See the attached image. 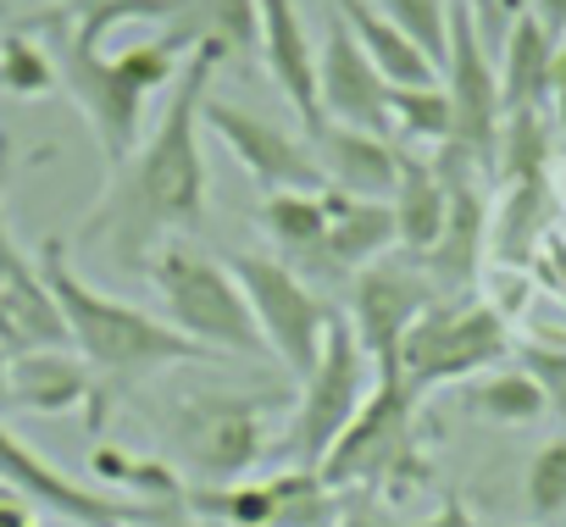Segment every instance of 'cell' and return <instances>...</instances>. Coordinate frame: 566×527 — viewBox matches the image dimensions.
<instances>
[{
    "label": "cell",
    "mask_w": 566,
    "mask_h": 527,
    "mask_svg": "<svg viewBox=\"0 0 566 527\" xmlns=\"http://www.w3.org/2000/svg\"><path fill=\"white\" fill-rule=\"evenodd\" d=\"M217 56H189L161 123L145 134V145L117 161L112 189L84 222V239H101L123 273L150 267V255L167 244V233H195L206 217V156H200V106L211 95Z\"/></svg>",
    "instance_id": "obj_1"
},
{
    "label": "cell",
    "mask_w": 566,
    "mask_h": 527,
    "mask_svg": "<svg viewBox=\"0 0 566 527\" xmlns=\"http://www.w3.org/2000/svg\"><path fill=\"white\" fill-rule=\"evenodd\" d=\"M40 273H45V289L51 301L62 306V323H67V345L106 378L128 383V378H150L161 367H189V361H222L217 350L195 345L189 334H178L172 323L95 289L90 278L73 273L67 261V244L62 239H45L40 244Z\"/></svg>",
    "instance_id": "obj_2"
},
{
    "label": "cell",
    "mask_w": 566,
    "mask_h": 527,
    "mask_svg": "<svg viewBox=\"0 0 566 527\" xmlns=\"http://www.w3.org/2000/svg\"><path fill=\"white\" fill-rule=\"evenodd\" d=\"M23 29H45L51 34V51H56V73H62V89L73 95V106L84 112V123L95 128L106 161H128L134 156V139L145 128V101L167 84H178L184 73V56L156 34V40H139L134 51L123 56H106L101 45H84L62 18L51 12H34Z\"/></svg>",
    "instance_id": "obj_3"
},
{
    "label": "cell",
    "mask_w": 566,
    "mask_h": 527,
    "mask_svg": "<svg viewBox=\"0 0 566 527\" xmlns=\"http://www.w3.org/2000/svg\"><path fill=\"white\" fill-rule=\"evenodd\" d=\"M417 400L422 394L400 372L373 378L356 422L334 439V450L317 466L323 483L339 488V494L345 488H361V494H378V488L411 494L417 483H428L433 466H428V455L417 444Z\"/></svg>",
    "instance_id": "obj_4"
},
{
    "label": "cell",
    "mask_w": 566,
    "mask_h": 527,
    "mask_svg": "<svg viewBox=\"0 0 566 527\" xmlns=\"http://www.w3.org/2000/svg\"><path fill=\"white\" fill-rule=\"evenodd\" d=\"M150 284L167 306V323L178 334H189L195 345L217 350V356H266V339L255 328V312L239 289V278L228 267H217L211 255L189 250V244H161L150 255Z\"/></svg>",
    "instance_id": "obj_5"
},
{
    "label": "cell",
    "mask_w": 566,
    "mask_h": 527,
    "mask_svg": "<svg viewBox=\"0 0 566 527\" xmlns=\"http://www.w3.org/2000/svg\"><path fill=\"white\" fill-rule=\"evenodd\" d=\"M505 356H511V328H505L500 306L433 301L400 345V378L417 394H428L439 383H467V378L489 372Z\"/></svg>",
    "instance_id": "obj_6"
},
{
    "label": "cell",
    "mask_w": 566,
    "mask_h": 527,
    "mask_svg": "<svg viewBox=\"0 0 566 527\" xmlns=\"http://www.w3.org/2000/svg\"><path fill=\"white\" fill-rule=\"evenodd\" d=\"M255 312V328L266 339V356L283 361V372L306 378L323 356V339H328V323H334V306L277 255H261V250H244L233 255L228 267Z\"/></svg>",
    "instance_id": "obj_7"
},
{
    "label": "cell",
    "mask_w": 566,
    "mask_h": 527,
    "mask_svg": "<svg viewBox=\"0 0 566 527\" xmlns=\"http://www.w3.org/2000/svg\"><path fill=\"white\" fill-rule=\"evenodd\" d=\"M373 361L367 350L356 345V328L345 323V312H334L328 323V339H323V356L317 367L301 378V400H295V422L283 433L290 444V461L295 466H323V455L334 450V439L356 422L367 389H373Z\"/></svg>",
    "instance_id": "obj_8"
},
{
    "label": "cell",
    "mask_w": 566,
    "mask_h": 527,
    "mask_svg": "<svg viewBox=\"0 0 566 527\" xmlns=\"http://www.w3.org/2000/svg\"><path fill=\"white\" fill-rule=\"evenodd\" d=\"M0 483H7L18 499H29L40 516H56V521H73V527H128V521H189L184 510L172 505H145V499H128V494H106V488H90L78 477H67L62 466H51L40 450H29L7 422H0Z\"/></svg>",
    "instance_id": "obj_9"
},
{
    "label": "cell",
    "mask_w": 566,
    "mask_h": 527,
    "mask_svg": "<svg viewBox=\"0 0 566 527\" xmlns=\"http://www.w3.org/2000/svg\"><path fill=\"white\" fill-rule=\"evenodd\" d=\"M272 405H277L272 394H211V389H195L172 411L178 455L206 483L244 477L261 461V450H266V411Z\"/></svg>",
    "instance_id": "obj_10"
},
{
    "label": "cell",
    "mask_w": 566,
    "mask_h": 527,
    "mask_svg": "<svg viewBox=\"0 0 566 527\" xmlns=\"http://www.w3.org/2000/svg\"><path fill=\"white\" fill-rule=\"evenodd\" d=\"M439 84H444L450 117H455L450 145L467 150L489 172L494 167V145H500V123H505V101H500V67L489 62V40H483L478 18L461 7V0L450 7V45H444Z\"/></svg>",
    "instance_id": "obj_11"
},
{
    "label": "cell",
    "mask_w": 566,
    "mask_h": 527,
    "mask_svg": "<svg viewBox=\"0 0 566 527\" xmlns=\"http://www.w3.org/2000/svg\"><path fill=\"white\" fill-rule=\"evenodd\" d=\"M433 301H439V289L417 261H373V267L356 273L345 323L356 328V345L367 350L373 378L400 372V345Z\"/></svg>",
    "instance_id": "obj_12"
},
{
    "label": "cell",
    "mask_w": 566,
    "mask_h": 527,
    "mask_svg": "<svg viewBox=\"0 0 566 527\" xmlns=\"http://www.w3.org/2000/svg\"><path fill=\"white\" fill-rule=\"evenodd\" d=\"M200 123L233 150V161H239L266 194H277V189H306V194L328 189L312 139H295L283 123H272V117H261V112H244V106H233V101H217V95H206Z\"/></svg>",
    "instance_id": "obj_13"
},
{
    "label": "cell",
    "mask_w": 566,
    "mask_h": 527,
    "mask_svg": "<svg viewBox=\"0 0 566 527\" xmlns=\"http://www.w3.org/2000/svg\"><path fill=\"white\" fill-rule=\"evenodd\" d=\"M317 101H323V123L389 134V84L339 18H328V34L317 51Z\"/></svg>",
    "instance_id": "obj_14"
},
{
    "label": "cell",
    "mask_w": 566,
    "mask_h": 527,
    "mask_svg": "<svg viewBox=\"0 0 566 527\" xmlns=\"http://www.w3.org/2000/svg\"><path fill=\"white\" fill-rule=\"evenodd\" d=\"M261 7V67L266 78L283 89V101L295 106L301 128L317 134L323 128V101H317V51H312V29L301 18L295 0H255Z\"/></svg>",
    "instance_id": "obj_15"
},
{
    "label": "cell",
    "mask_w": 566,
    "mask_h": 527,
    "mask_svg": "<svg viewBox=\"0 0 566 527\" xmlns=\"http://www.w3.org/2000/svg\"><path fill=\"white\" fill-rule=\"evenodd\" d=\"M95 400V367L73 350H18L7 361V405L23 417H67Z\"/></svg>",
    "instance_id": "obj_16"
},
{
    "label": "cell",
    "mask_w": 566,
    "mask_h": 527,
    "mask_svg": "<svg viewBox=\"0 0 566 527\" xmlns=\"http://www.w3.org/2000/svg\"><path fill=\"white\" fill-rule=\"evenodd\" d=\"M317 167L328 178V189L356 194V200H389L400 183V145L389 134H367V128H345V123H323L312 134Z\"/></svg>",
    "instance_id": "obj_17"
},
{
    "label": "cell",
    "mask_w": 566,
    "mask_h": 527,
    "mask_svg": "<svg viewBox=\"0 0 566 527\" xmlns=\"http://www.w3.org/2000/svg\"><path fill=\"white\" fill-rule=\"evenodd\" d=\"M323 200H328V239H323V267H317L323 278L361 273L400 244L389 200H356V194H339V189H323Z\"/></svg>",
    "instance_id": "obj_18"
},
{
    "label": "cell",
    "mask_w": 566,
    "mask_h": 527,
    "mask_svg": "<svg viewBox=\"0 0 566 527\" xmlns=\"http://www.w3.org/2000/svg\"><path fill=\"white\" fill-rule=\"evenodd\" d=\"M161 40L184 62L200 56V51L217 56V62H233V56L261 45V7L255 0H184Z\"/></svg>",
    "instance_id": "obj_19"
},
{
    "label": "cell",
    "mask_w": 566,
    "mask_h": 527,
    "mask_svg": "<svg viewBox=\"0 0 566 527\" xmlns=\"http://www.w3.org/2000/svg\"><path fill=\"white\" fill-rule=\"evenodd\" d=\"M555 34L522 12L500 34V101L505 112H549V67H555Z\"/></svg>",
    "instance_id": "obj_20"
},
{
    "label": "cell",
    "mask_w": 566,
    "mask_h": 527,
    "mask_svg": "<svg viewBox=\"0 0 566 527\" xmlns=\"http://www.w3.org/2000/svg\"><path fill=\"white\" fill-rule=\"evenodd\" d=\"M334 7V18L356 34V45L367 51V62L384 73V84H439V62L417 45V40H406L373 0H328Z\"/></svg>",
    "instance_id": "obj_21"
},
{
    "label": "cell",
    "mask_w": 566,
    "mask_h": 527,
    "mask_svg": "<svg viewBox=\"0 0 566 527\" xmlns=\"http://www.w3.org/2000/svg\"><path fill=\"white\" fill-rule=\"evenodd\" d=\"M389 205H395L400 250H406L411 261H422V255L439 244L444 217H450V189H444L439 167L422 161V156H411V150H400V183H395Z\"/></svg>",
    "instance_id": "obj_22"
},
{
    "label": "cell",
    "mask_w": 566,
    "mask_h": 527,
    "mask_svg": "<svg viewBox=\"0 0 566 527\" xmlns=\"http://www.w3.org/2000/svg\"><path fill=\"white\" fill-rule=\"evenodd\" d=\"M255 228L272 239L277 261H306V267H323V239H328V200L323 189H277L255 205Z\"/></svg>",
    "instance_id": "obj_23"
},
{
    "label": "cell",
    "mask_w": 566,
    "mask_h": 527,
    "mask_svg": "<svg viewBox=\"0 0 566 527\" xmlns=\"http://www.w3.org/2000/svg\"><path fill=\"white\" fill-rule=\"evenodd\" d=\"M455 411L472 422H494V428H527L549 411V394L538 389V378L527 367H489L461 383Z\"/></svg>",
    "instance_id": "obj_24"
},
{
    "label": "cell",
    "mask_w": 566,
    "mask_h": 527,
    "mask_svg": "<svg viewBox=\"0 0 566 527\" xmlns=\"http://www.w3.org/2000/svg\"><path fill=\"white\" fill-rule=\"evenodd\" d=\"M544 217H549V183L544 178L505 183L500 211L489 217V250H494V261L522 267V261L533 255V244L544 239Z\"/></svg>",
    "instance_id": "obj_25"
},
{
    "label": "cell",
    "mask_w": 566,
    "mask_h": 527,
    "mask_svg": "<svg viewBox=\"0 0 566 527\" xmlns=\"http://www.w3.org/2000/svg\"><path fill=\"white\" fill-rule=\"evenodd\" d=\"M90 472L112 488H128V499H145V505H172L184 510V477L167 466V461H150V455H134V450H117V444H101L90 455Z\"/></svg>",
    "instance_id": "obj_26"
},
{
    "label": "cell",
    "mask_w": 566,
    "mask_h": 527,
    "mask_svg": "<svg viewBox=\"0 0 566 527\" xmlns=\"http://www.w3.org/2000/svg\"><path fill=\"white\" fill-rule=\"evenodd\" d=\"M184 0H45L40 12L62 18L84 45H101L123 23H172Z\"/></svg>",
    "instance_id": "obj_27"
},
{
    "label": "cell",
    "mask_w": 566,
    "mask_h": 527,
    "mask_svg": "<svg viewBox=\"0 0 566 527\" xmlns=\"http://www.w3.org/2000/svg\"><path fill=\"white\" fill-rule=\"evenodd\" d=\"M549 150H555V123H549V112H505L500 145H494V172H500L505 183L544 178V172H549Z\"/></svg>",
    "instance_id": "obj_28"
},
{
    "label": "cell",
    "mask_w": 566,
    "mask_h": 527,
    "mask_svg": "<svg viewBox=\"0 0 566 527\" xmlns=\"http://www.w3.org/2000/svg\"><path fill=\"white\" fill-rule=\"evenodd\" d=\"M389 134L411 145H450L455 117L444 84H389Z\"/></svg>",
    "instance_id": "obj_29"
},
{
    "label": "cell",
    "mask_w": 566,
    "mask_h": 527,
    "mask_svg": "<svg viewBox=\"0 0 566 527\" xmlns=\"http://www.w3.org/2000/svg\"><path fill=\"white\" fill-rule=\"evenodd\" d=\"M56 84H62V73H56V51L51 45H40L23 23L0 34V89L18 95V101H40Z\"/></svg>",
    "instance_id": "obj_30"
},
{
    "label": "cell",
    "mask_w": 566,
    "mask_h": 527,
    "mask_svg": "<svg viewBox=\"0 0 566 527\" xmlns=\"http://www.w3.org/2000/svg\"><path fill=\"white\" fill-rule=\"evenodd\" d=\"M373 7L406 34L417 40L439 67H444V45H450V7L455 0H373Z\"/></svg>",
    "instance_id": "obj_31"
},
{
    "label": "cell",
    "mask_w": 566,
    "mask_h": 527,
    "mask_svg": "<svg viewBox=\"0 0 566 527\" xmlns=\"http://www.w3.org/2000/svg\"><path fill=\"white\" fill-rule=\"evenodd\" d=\"M522 494H527L533 521H555V516H566V433L549 439L544 450H533L527 477H522Z\"/></svg>",
    "instance_id": "obj_32"
},
{
    "label": "cell",
    "mask_w": 566,
    "mask_h": 527,
    "mask_svg": "<svg viewBox=\"0 0 566 527\" xmlns=\"http://www.w3.org/2000/svg\"><path fill=\"white\" fill-rule=\"evenodd\" d=\"M461 7L478 18V29H483V40H500L522 12H527V0H461Z\"/></svg>",
    "instance_id": "obj_33"
},
{
    "label": "cell",
    "mask_w": 566,
    "mask_h": 527,
    "mask_svg": "<svg viewBox=\"0 0 566 527\" xmlns=\"http://www.w3.org/2000/svg\"><path fill=\"white\" fill-rule=\"evenodd\" d=\"M334 527H400V521H395V516H389V505H378L373 494H356V499H345V505H339Z\"/></svg>",
    "instance_id": "obj_34"
},
{
    "label": "cell",
    "mask_w": 566,
    "mask_h": 527,
    "mask_svg": "<svg viewBox=\"0 0 566 527\" xmlns=\"http://www.w3.org/2000/svg\"><path fill=\"white\" fill-rule=\"evenodd\" d=\"M417 527H483V521H478V516H472V505H467V499L450 488V494L433 505V516H422Z\"/></svg>",
    "instance_id": "obj_35"
},
{
    "label": "cell",
    "mask_w": 566,
    "mask_h": 527,
    "mask_svg": "<svg viewBox=\"0 0 566 527\" xmlns=\"http://www.w3.org/2000/svg\"><path fill=\"white\" fill-rule=\"evenodd\" d=\"M549 123L566 139V40L555 45V67H549Z\"/></svg>",
    "instance_id": "obj_36"
},
{
    "label": "cell",
    "mask_w": 566,
    "mask_h": 527,
    "mask_svg": "<svg viewBox=\"0 0 566 527\" xmlns=\"http://www.w3.org/2000/svg\"><path fill=\"white\" fill-rule=\"evenodd\" d=\"M0 527H45V516L29 505V499H0Z\"/></svg>",
    "instance_id": "obj_37"
},
{
    "label": "cell",
    "mask_w": 566,
    "mask_h": 527,
    "mask_svg": "<svg viewBox=\"0 0 566 527\" xmlns=\"http://www.w3.org/2000/svg\"><path fill=\"white\" fill-rule=\"evenodd\" d=\"M527 12H533L555 40H566V0H527Z\"/></svg>",
    "instance_id": "obj_38"
},
{
    "label": "cell",
    "mask_w": 566,
    "mask_h": 527,
    "mask_svg": "<svg viewBox=\"0 0 566 527\" xmlns=\"http://www.w3.org/2000/svg\"><path fill=\"white\" fill-rule=\"evenodd\" d=\"M0 350H7V356L29 350V339H23V328H18V317H12V306H7V301H0Z\"/></svg>",
    "instance_id": "obj_39"
},
{
    "label": "cell",
    "mask_w": 566,
    "mask_h": 527,
    "mask_svg": "<svg viewBox=\"0 0 566 527\" xmlns=\"http://www.w3.org/2000/svg\"><path fill=\"white\" fill-rule=\"evenodd\" d=\"M7 361H12V356L0 350V411H7Z\"/></svg>",
    "instance_id": "obj_40"
},
{
    "label": "cell",
    "mask_w": 566,
    "mask_h": 527,
    "mask_svg": "<svg viewBox=\"0 0 566 527\" xmlns=\"http://www.w3.org/2000/svg\"><path fill=\"white\" fill-rule=\"evenodd\" d=\"M0 499H12V488H7V483H0Z\"/></svg>",
    "instance_id": "obj_41"
},
{
    "label": "cell",
    "mask_w": 566,
    "mask_h": 527,
    "mask_svg": "<svg viewBox=\"0 0 566 527\" xmlns=\"http://www.w3.org/2000/svg\"><path fill=\"white\" fill-rule=\"evenodd\" d=\"M189 527H195V521H189Z\"/></svg>",
    "instance_id": "obj_42"
}]
</instances>
